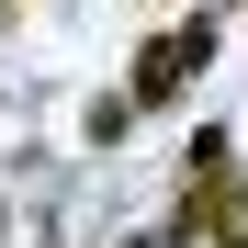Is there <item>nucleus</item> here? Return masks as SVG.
Wrapping results in <instances>:
<instances>
[{
	"mask_svg": "<svg viewBox=\"0 0 248 248\" xmlns=\"http://www.w3.org/2000/svg\"><path fill=\"white\" fill-rule=\"evenodd\" d=\"M203 68H215V23H181V34H147L136 46V79H124V91H136V113H170Z\"/></svg>",
	"mask_w": 248,
	"mask_h": 248,
	"instance_id": "f257e3e1",
	"label": "nucleus"
},
{
	"mask_svg": "<svg viewBox=\"0 0 248 248\" xmlns=\"http://www.w3.org/2000/svg\"><path fill=\"white\" fill-rule=\"evenodd\" d=\"M170 237H215V248H248V181L203 170V181L170 203Z\"/></svg>",
	"mask_w": 248,
	"mask_h": 248,
	"instance_id": "f03ea898",
	"label": "nucleus"
},
{
	"mask_svg": "<svg viewBox=\"0 0 248 248\" xmlns=\"http://www.w3.org/2000/svg\"><path fill=\"white\" fill-rule=\"evenodd\" d=\"M124 124H136V91H102L91 113H79V136H91V147H113V136H124Z\"/></svg>",
	"mask_w": 248,
	"mask_h": 248,
	"instance_id": "7ed1b4c3",
	"label": "nucleus"
}]
</instances>
